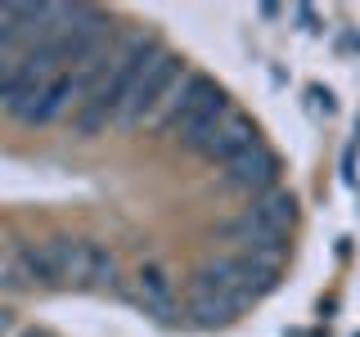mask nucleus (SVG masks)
I'll list each match as a JSON object with an SVG mask.
<instances>
[{"mask_svg":"<svg viewBox=\"0 0 360 337\" xmlns=\"http://www.w3.org/2000/svg\"><path fill=\"white\" fill-rule=\"evenodd\" d=\"M0 284H22V265L5 243H0Z\"/></svg>","mask_w":360,"mask_h":337,"instance_id":"obj_11","label":"nucleus"},{"mask_svg":"<svg viewBox=\"0 0 360 337\" xmlns=\"http://www.w3.org/2000/svg\"><path fill=\"white\" fill-rule=\"evenodd\" d=\"M22 279H37L50 288H82L95 284V265H99V247L86 239H50L37 247L18 252Z\"/></svg>","mask_w":360,"mask_h":337,"instance_id":"obj_2","label":"nucleus"},{"mask_svg":"<svg viewBox=\"0 0 360 337\" xmlns=\"http://www.w3.org/2000/svg\"><path fill=\"white\" fill-rule=\"evenodd\" d=\"M135 301H140L144 315H153V319H172L176 315V284H172V275H167V265L144 261L135 270Z\"/></svg>","mask_w":360,"mask_h":337,"instance_id":"obj_8","label":"nucleus"},{"mask_svg":"<svg viewBox=\"0 0 360 337\" xmlns=\"http://www.w3.org/2000/svg\"><path fill=\"white\" fill-rule=\"evenodd\" d=\"M0 337H14V315L0 310Z\"/></svg>","mask_w":360,"mask_h":337,"instance_id":"obj_12","label":"nucleus"},{"mask_svg":"<svg viewBox=\"0 0 360 337\" xmlns=\"http://www.w3.org/2000/svg\"><path fill=\"white\" fill-rule=\"evenodd\" d=\"M252 144H257V126L234 104H225L217 117H212L207 126L189 140V149H194L198 157H207V162H221L225 166V162H234L243 149H252Z\"/></svg>","mask_w":360,"mask_h":337,"instance_id":"obj_4","label":"nucleus"},{"mask_svg":"<svg viewBox=\"0 0 360 337\" xmlns=\"http://www.w3.org/2000/svg\"><path fill=\"white\" fill-rule=\"evenodd\" d=\"M14 337H45V333H14Z\"/></svg>","mask_w":360,"mask_h":337,"instance_id":"obj_13","label":"nucleus"},{"mask_svg":"<svg viewBox=\"0 0 360 337\" xmlns=\"http://www.w3.org/2000/svg\"><path fill=\"white\" fill-rule=\"evenodd\" d=\"M225 104H230V99H225L221 90H217V81H207L202 72H194V77H189L185 99H180V108H176V117L167 121V131H172L176 140H185V144H189V140H194V135L207 126V121L217 117Z\"/></svg>","mask_w":360,"mask_h":337,"instance_id":"obj_5","label":"nucleus"},{"mask_svg":"<svg viewBox=\"0 0 360 337\" xmlns=\"http://www.w3.org/2000/svg\"><path fill=\"white\" fill-rule=\"evenodd\" d=\"M248 211H252L257 220H266L270 230H284V234H288L292 216H297V211H292V194H284V189H270V194H262Z\"/></svg>","mask_w":360,"mask_h":337,"instance_id":"obj_9","label":"nucleus"},{"mask_svg":"<svg viewBox=\"0 0 360 337\" xmlns=\"http://www.w3.org/2000/svg\"><path fill=\"white\" fill-rule=\"evenodd\" d=\"M189 77H194V72H189V67H180V72L172 77V86L162 90V99H158V104H153V112H149V117H144V126H167V121L176 117L180 99H185V90H189Z\"/></svg>","mask_w":360,"mask_h":337,"instance_id":"obj_10","label":"nucleus"},{"mask_svg":"<svg viewBox=\"0 0 360 337\" xmlns=\"http://www.w3.org/2000/svg\"><path fill=\"white\" fill-rule=\"evenodd\" d=\"M225 180H230V185H239V189H252V194L262 198V194L275 189V180H279V157L270 153L262 140H257L252 149H243L234 162H225Z\"/></svg>","mask_w":360,"mask_h":337,"instance_id":"obj_7","label":"nucleus"},{"mask_svg":"<svg viewBox=\"0 0 360 337\" xmlns=\"http://www.w3.org/2000/svg\"><path fill=\"white\" fill-rule=\"evenodd\" d=\"M180 63L172 50H167L162 41L153 45L149 54L140 59V67H135V77H131V86H127V95H122V104H117V117H112V126H122V131H135V126H144V117L153 112V104L162 99V90L172 86V77L180 72Z\"/></svg>","mask_w":360,"mask_h":337,"instance_id":"obj_3","label":"nucleus"},{"mask_svg":"<svg viewBox=\"0 0 360 337\" xmlns=\"http://www.w3.org/2000/svg\"><path fill=\"white\" fill-rule=\"evenodd\" d=\"M230 239L239 243V256H248V261H262V265H275V270H279V261H284V252H288L284 230H270V225L257 220L252 211L230 225Z\"/></svg>","mask_w":360,"mask_h":337,"instance_id":"obj_6","label":"nucleus"},{"mask_svg":"<svg viewBox=\"0 0 360 337\" xmlns=\"http://www.w3.org/2000/svg\"><path fill=\"white\" fill-rule=\"evenodd\" d=\"M153 45H158V37H149V32L135 27L122 41H112L95 63L77 67V72L86 77V99H82V108H77V117H72L82 135H99L104 126H112L117 104H122V95H127L135 67H140V59L153 50Z\"/></svg>","mask_w":360,"mask_h":337,"instance_id":"obj_1","label":"nucleus"}]
</instances>
